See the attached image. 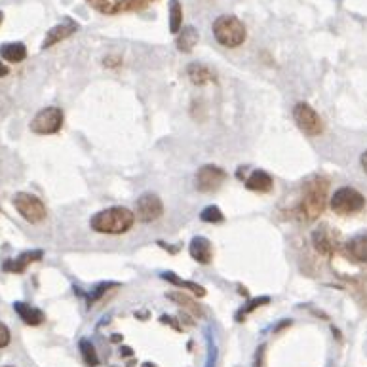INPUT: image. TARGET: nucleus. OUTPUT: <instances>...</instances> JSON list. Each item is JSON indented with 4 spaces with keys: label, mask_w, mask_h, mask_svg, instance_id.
Listing matches in <instances>:
<instances>
[{
    "label": "nucleus",
    "mask_w": 367,
    "mask_h": 367,
    "mask_svg": "<svg viewBox=\"0 0 367 367\" xmlns=\"http://www.w3.org/2000/svg\"><path fill=\"white\" fill-rule=\"evenodd\" d=\"M135 223V213L124 208V205H113L101 210L90 219L91 230H96L99 234H126Z\"/></svg>",
    "instance_id": "obj_1"
},
{
    "label": "nucleus",
    "mask_w": 367,
    "mask_h": 367,
    "mask_svg": "<svg viewBox=\"0 0 367 367\" xmlns=\"http://www.w3.org/2000/svg\"><path fill=\"white\" fill-rule=\"evenodd\" d=\"M213 36L225 48H238L242 46L247 38V31L245 25L232 14H225L219 16L213 21Z\"/></svg>",
    "instance_id": "obj_2"
},
{
    "label": "nucleus",
    "mask_w": 367,
    "mask_h": 367,
    "mask_svg": "<svg viewBox=\"0 0 367 367\" xmlns=\"http://www.w3.org/2000/svg\"><path fill=\"white\" fill-rule=\"evenodd\" d=\"M326 196H327V183L322 179L310 181L304 188V196L301 200V213L304 219H316L320 213L326 208Z\"/></svg>",
    "instance_id": "obj_3"
},
{
    "label": "nucleus",
    "mask_w": 367,
    "mask_h": 367,
    "mask_svg": "<svg viewBox=\"0 0 367 367\" xmlns=\"http://www.w3.org/2000/svg\"><path fill=\"white\" fill-rule=\"evenodd\" d=\"M366 205V198L364 194L352 187H341L339 190H335V194L331 196V210L339 215H352L364 210Z\"/></svg>",
    "instance_id": "obj_4"
},
{
    "label": "nucleus",
    "mask_w": 367,
    "mask_h": 367,
    "mask_svg": "<svg viewBox=\"0 0 367 367\" xmlns=\"http://www.w3.org/2000/svg\"><path fill=\"white\" fill-rule=\"evenodd\" d=\"M63 120H65V116L59 107H46L34 115L29 128L36 135H54L63 128Z\"/></svg>",
    "instance_id": "obj_5"
},
{
    "label": "nucleus",
    "mask_w": 367,
    "mask_h": 367,
    "mask_svg": "<svg viewBox=\"0 0 367 367\" xmlns=\"http://www.w3.org/2000/svg\"><path fill=\"white\" fill-rule=\"evenodd\" d=\"M14 208L25 221L38 225L46 219V205L38 196L29 194V192H17L14 196Z\"/></svg>",
    "instance_id": "obj_6"
},
{
    "label": "nucleus",
    "mask_w": 367,
    "mask_h": 367,
    "mask_svg": "<svg viewBox=\"0 0 367 367\" xmlns=\"http://www.w3.org/2000/svg\"><path fill=\"white\" fill-rule=\"evenodd\" d=\"M293 120L297 124V128L309 135V137H316L324 131V122L320 115L309 105V103H297L293 107Z\"/></svg>",
    "instance_id": "obj_7"
},
{
    "label": "nucleus",
    "mask_w": 367,
    "mask_h": 367,
    "mask_svg": "<svg viewBox=\"0 0 367 367\" xmlns=\"http://www.w3.org/2000/svg\"><path fill=\"white\" fill-rule=\"evenodd\" d=\"M227 172L219 168V166H213V164H205L202 166L198 172H196L194 183L196 188L200 190V192H204V194H210V192H215V190H219L221 185L227 181Z\"/></svg>",
    "instance_id": "obj_8"
},
{
    "label": "nucleus",
    "mask_w": 367,
    "mask_h": 367,
    "mask_svg": "<svg viewBox=\"0 0 367 367\" xmlns=\"http://www.w3.org/2000/svg\"><path fill=\"white\" fill-rule=\"evenodd\" d=\"M135 219L141 223H155L164 215V204L160 196L153 192H145L137 198L135 202Z\"/></svg>",
    "instance_id": "obj_9"
},
{
    "label": "nucleus",
    "mask_w": 367,
    "mask_h": 367,
    "mask_svg": "<svg viewBox=\"0 0 367 367\" xmlns=\"http://www.w3.org/2000/svg\"><path fill=\"white\" fill-rule=\"evenodd\" d=\"M76 31H78V25L74 23L73 19H65L63 23H59V25H56V27H52V29H49L48 34H46V38H44V42H42V49L56 46V44H59L61 41L69 38V36L76 33Z\"/></svg>",
    "instance_id": "obj_10"
},
{
    "label": "nucleus",
    "mask_w": 367,
    "mask_h": 367,
    "mask_svg": "<svg viewBox=\"0 0 367 367\" xmlns=\"http://www.w3.org/2000/svg\"><path fill=\"white\" fill-rule=\"evenodd\" d=\"M188 253L196 263L200 265H210L213 259V245L205 236H194L188 245Z\"/></svg>",
    "instance_id": "obj_11"
},
{
    "label": "nucleus",
    "mask_w": 367,
    "mask_h": 367,
    "mask_svg": "<svg viewBox=\"0 0 367 367\" xmlns=\"http://www.w3.org/2000/svg\"><path fill=\"white\" fill-rule=\"evenodd\" d=\"M14 310H16L17 316L23 320V324H27V326H41L42 322L46 320V316H44V312L41 309L31 307L27 302H14Z\"/></svg>",
    "instance_id": "obj_12"
},
{
    "label": "nucleus",
    "mask_w": 367,
    "mask_h": 367,
    "mask_svg": "<svg viewBox=\"0 0 367 367\" xmlns=\"http://www.w3.org/2000/svg\"><path fill=\"white\" fill-rule=\"evenodd\" d=\"M245 187L253 190V192H259V194H267L274 187V181L270 177L269 173L263 172V170H255L252 175L245 179Z\"/></svg>",
    "instance_id": "obj_13"
},
{
    "label": "nucleus",
    "mask_w": 367,
    "mask_h": 367,
    "mask_svg": "<svg viewBox=\"0 0 367 367\" xmlns=\"http://www.w3.org/2000/svg\"><path fill=\"white\" fill-rule=\"evenodd\" d=\"M42 255L44 253L41 249H33V252H25L21 253L17 259H12V261L4 263V270H8V272H14V274H19V272H23L31 263L41 261Z\"/></svg>",
    "instance_id": "obj_14"
},
{
    "label": "nucleus",
    "mask_w": 367,
    "mask_h": 367,
    "mask_svg": "<svg viewBox=\"0 0 367 367\" xmlns=\"http://www.w3.org/2000/svg\"><path fill=\"white\" fill-rule=\"evenodd\" d=\"M0 58L6 63H21L27 58V48L23 42H6L0 46Z\"/></svg>",
    "instance_id": "obj_15"
},
{
    "label": "nucleus",
    "mask_w": 367,
    "mask_h": 367,
    "mask_svg": "<svg viewBox=\"0 0 367 367\" xmlns=\"http://www.w3.org/2000/svg\"><path fill=\"white\" fill-rule=\"evenodd\" d=\"M198 38H200V34L196 31L192 25H187V27H181V31L177 33V49L183 52V54H188V52H192L194 46L198 44Z\"/></svg>",
    "instance_id": "obj_16"
},
{
    "label": "nucleus",
    "mask_w": 367,
    "mask_h": 367,
    "mask_svg": "<svg viewBox=\"0 0 367 367\" xmlns=\"http://www.w3.org/2000/svg\"><path fill=\"white\" fill-rule=\"evenodd\" d=\"M346 249H348L354 261L367 265V232H359L354 238H351L348 244H346Z\"/></svg>",
    "instance_id": "obj_17"
},
{
    "label": "nucleus",
    "mask_w": 367,
    "mask_h": 367,
    "mask_svg": "<svg viewBox=\"0 0 367 367\" xmlns=\"http://www.w3.org/2000/svg\"><path fill=\"white\" fill-rule=\"evenodd\" d=\"M312 244L316 247V252L322 255H331L333 253V240L329 236V230L327 227H320L312 232Z\"/></svg>",
    "instance_id": "obj_18"
},
{
    "label": "nucleus",
    "mask_w": 367,
    "mask_h": 367,
    "mask_svg": "<svg viewBox=\"0 0 367 367\" xmlns=\"http://www.w3.org/2000/svg\"><path fill=\"white\" fill-rule=\"evenodd\" d=\"M187 74L188 78H190V82L196 84V86H204V84H210V82L215 80V76H213L212 71H210L205 65H202V63H192V65H188Z\"/></svg>",
    "instance_id": "obj_19"
},
{
    "label": "nucleus",
    "mask_w": 367,
    "mask_h": 367,
    "mask_svg": "<svg viewBox=\"0 0 367 367\" xmlns=\"http://www.w3.org/2000/svg\"><path fill=\"white\" fill-rule=\"evenodd\" d=\"M168 16H170V33L177 34L183 27V8L179 0H170Z\"/></svg>",
    "instance_id": "obj_20"
},
{
    "label": "nucleus",
    "mask_w": 367,
    "mask_h": 367,
    "mask_svg": "<svg viewBox=\"0 0 367 367\" xmlns=\"http://www.w3.org/2000/svg\"><path fill=\"white\" fill-rule=\"evenodd\" d=\"M162 278L164 280H168V282H172V284H175V286L187 287V289H190V291L198 295V297H204L205 295L204 287L198 286V284H194V282H187V280H181V278L173 276V272H168V274H164Z\"/></svg>",
    "instance_id": "obj_21"
},
{
    "label": "nucleus",
    "mask_w": 367,
    "mask_h": 367,
    "mask_svg": "<svg viewBox=\"0 0 367 367\" xmlns=\"http://www.w3.org/2000/svg\"><path fill=\"white\" fill-rule=\"evenodd\" d=\"M80 352H82V358L84 362L88 364V366L96 367L98 366V352H96V346L88 341V339H82L80 341Z\"/></svg>",
    "instance_id": "obj_22"
},
{
    "label": "nucleus",
    "mask_w": 367,
    "mask_h": 367,
    "mask_svg": "<svg viewBox=\"0 0 367 367\" xmlns=\"http://www.w3.org/2000/svg\"><path fill=\"white\" fill-rule=\"evenodd\" d=\"M200 219L204 223H210V225H215V223H223L225 221V215L221 212L217 205H208L204 212L200 213Z\"/></svg>",
    "instance_id": "obj_23"
},
{
    "label": "nucleus",
    "mask_w": 367,
    "mask_h": 367,
    "mask_svg": "<svg viewBox=\"0 0 367 367\" xmlns=\"http://www.w3.org/2000/svg\"><path fill=\"white\" fill-rule=\"evenodd\" d=\"M10 339H12V335H10L8 326H6L4 322H0V348L8 346Z\"/></svg>",
    "instance_id": "obj_24"
},
{
    "label": "nucleus",
    "mask_w": 367,
    "mask_h": 367,
    "mask_svg": "<svg viewBox=\"0 0 367 367\" xmlns=\"http://www.w3.org/2000/svg\"><path fill=\"white\" fill-rule=\"evenodd\" d=\"M269 301H270L269 297H261V299H253V301L249 302V307H245V309L242 310V312H240L238 316H242V314H247V312H252L253 309H257V307H261L263 302H269Z\"/></svg>",
    "instance_id": "obj_25"
},
{
    "label": "nucleus",
    "mask_w": 367,
    "mask_h": 367,
    "mask_svg": "<svg viewBox=\"0 0 367 367\" xmlns=\"http://www.w3.org/2000/svg\"><path fill=\"white\" fill-rule=\"evenodd\" d=\"M359 162H362V168H364V172L367 173V151L362 155V158H359Z\"/></svg>",
    "instance_id": "obj_26"
},
{
    "label": "nucleus",
    "mask_w": 367,
    "mask_h": 367,
    "mask_svg": "<svg viewBox=\"0 0 367 367\" xmlns=\"http://www.w3.org/2000/svg\"><path fill=\"white\" fill-rule=\"evenodd\" d=\"M2 19H4V14L0 12V25H2Z\"/></svg>",
    "instance_id": "obj_27"
},
{
    "label": "nucleus",
    "mask_w": 367,
    "mask_h": 367,
    "mask_svg": "<svg viewBox=\"0 0 367 367\" xmlns=\"http://www.w3.org/2000/svg\"><path fill=\"white\" fill-rule=\"evenodd\" d=\"M2 367H10V366H2Z\"/></svg>",
    "instance_id": "obj_28"
}]
</instances>
